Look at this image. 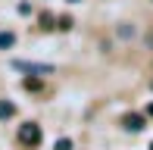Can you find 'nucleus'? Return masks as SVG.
Here are the masks:
<instances>
[{"label": "nucleus", "mask_w": 153, "mask_h": 150, "mask_svg": "<svg viewBox=\"0 0 153 150\" xmlns=\"http://www.w3.org/2000/svg\"><path fill=\"white\" fill-rule=\"evenodd\" d=\"M19 141H22L25 147H38L41 144V125H38V122H25V125H19Z\"/></svg>", "instance_id": "1"}, {"label": "nucleus", "mask_w": 153, "mask_h": 150, "mask_svg": "<svg viewBox=\"0 0 153 150\" xmlns=\"http://www.w3.org/2000/svg\"><path fill=\"white\" fill-rule=\"evenodd\" d=\"M13 69L19 72H31V75H53V66L50 63H25V59H16Z\"/></svg>", "instance_id": "2"}, {"label": "nucleus", "mask_w": 153, "mask_h": 150, "mask_svg": "<svg viewBox=\"0 0 153 150\" xmlns=\"http://www.w3.org/2000/svg\"><path fill=\"white\" fill-rule=\"evenodd\" d=\"M122 125L128 128V131H141V128H144V116H141V113H128V116L122 119Z\"/></svg>", "instance_id": "3"}, {"label": "nucleus", "mask_w": 153, "mask_h": 150, "mask_svg": "<svg viewBox=\"0 0 153 150\" xmlns=\"http://www.w3.org/2000/svg\"><path fill=\"white\" fill-rule=\"evenodd\" d=\"M116 35H119L122 41H128V38H134V35H137V28H134V25H128V22H122V25H119V31H116Z\"/></svg>", "instance_id": "4"}, {"label": "nucleus", "mask_w": 153, "mask_h": 150, "mask_svg": "<svg viewBox=\"0 0 153 150\" xmlns=\"http://www.w3.org/2000/svg\"><path fill=\"white\" fill-rule=\"evenodd\" d=\"M13 44H16V35L13 31H0V50H10Z\"/></svg>", "instance_id": "5"}, {"label": "nucleus", "mask_w": 153, "mask_h": 150, "mask_svg": "<svg viewBox=\"0 0 153 150\" xmlns=\"http://www.w3.org/2000/svg\"><path fill=\"white\" fill-rule=\"evenodd\" d=\"M13 113H16V106L10 100H0V119H13Z\"/></svg>", "instance_id": "6"}, {"label": "nucleus", "mask_w": 153, "mask_h": 150, "mask_svg": "<svg viewBox=\"0 0 153 150\" xmlns=\"http://www.w3.org/2000/svg\"><path fill=\"white\" fill-rule=\"evenodd\" d=\"M41 28H44V31L56 28V25H53V16H50V13H41Z\"/></svg>", "instance_id": "7"}, {"label": "nucleus", "mask_w": 153, "mask_h": 150, "mask_svg": "<svg viewBox=\"0 0 153 150\" xmlns=\"http://www.w3.org/2000/svg\"><path fill=\"white\" fill-rule=\"evenodd\" d=\"M53 150H72V141H69V138H59V141H56V147H53Z\"/></svg>", "instance_id": "8"}, {"label": "nucleus", "mask_w": 153, "mask_h": 150, "mask_svg": "<svg viewBox=\"0 0 153 150\" xmlns=\"http://www.w3.org/2000/svg\"><path fill=\"white\" fill-rule=\"evenodd\" d=\"M56 28H59V31H69V28H72V19H69V16H62V19H59V25H56Z\"/></svg>", "instance_id": "9"}, {"label": "nucleus", "mask_w": 153, "mask_h": 150, "mask_svg": "<svg viewBox=\"0 0 153 150\" xmlns=\"http://www.w3.org/2000/svg\"><path fill=\"white\" fill-rule=\"evenodd\" d=\"M25 88H28V91H38V88H41V78H25Z\"/></svg>", "instance_id": "10"}, {"label": "nucleus", "mask_w": 153, "mask_h": 150, "mask_svg": "<svg viewBox=\"0 0 153 150\" xmlns=\"http://www.w3.org/2000/svg\"><path fill=\"white\" fill-rule=\"evenodd\" d=\"M147 47H150V50H153V31H150V35H147Z\"/></svg>", "instance_id": "11"}, {"label": "nucleus", "mask_w": 153, "mask_h": 150, "mask_svg": "<svg viewBox=\"0 0 153 150\" xmlns=\"http://www.w3.org/2000/svg\"><path fill=\"white\" fill-rule=\"evenodd\" d=\"M147 116H153V103H150V106H147Z\"/></svg>", "instance_id": "12"}, {"label": "nucleus", "mask_w": 153, "mask_h": 150, "mask_svg": "<svg viewBox=\"0 0 153 150\" xmlns=\"http://www.w3.org/2000/svg\"><path fill=\"white\" fill-rule=\"evenodd\" d=\"M69 3H78V0H69Z\"/></svg>", "instance_id": "13"}, {"label": "nucleus", "mask_w": 153, "mask_h": 150, "mask_svg": "<svg viewBox=\"0 0 153 150\" xmlns=\"http://www.w3.org/2000/svg\"><path fill=\"white\" fill-rule=\"evenodd\" d=\"M150 88H153V81H150Z\"/></svg>", "instance_id": "14"}, {"label": "nucleus", "mask_w": 153, "mask_h": 150, "mask_svg": "<svg viewBox=\"0 0 153 150\" xmlns=\"http://www.w3.org/2000/svg\"><path fill=\"white\" fill-rule=\"evenodd\" d=\"M150 150H153V144H150Z\"/></svg>", "instance_id": "15"}]
</instances>
